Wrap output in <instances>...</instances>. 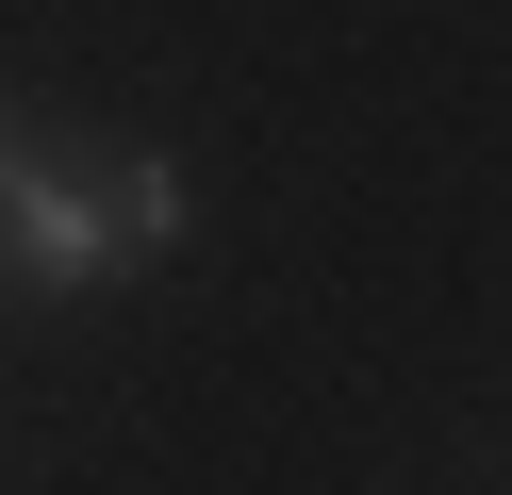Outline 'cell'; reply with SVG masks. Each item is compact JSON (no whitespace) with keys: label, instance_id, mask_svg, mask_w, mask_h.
<instances>
[{"label":"cell","instance_id":"6da1fadb","mask_svg":"<svg viewBox=\"0 0 512 495\" xmlns=\"http://www.w3.org/2000/svg\"><path fill=\"white\" fill-rule=\"evenodd\" d=\"M0 264H17V297H100L116 264V198H100V149H34L17 182H0Z\"/></svg>","mask_w":512,"mask_h":495},{"label":"cell","instance_id":"277c9868","mask_svg":"<svg viewBox=\"0 0 512 495\" xmlns=\"http://www.w3.org/2000/svg\"><path fill=\"white\" fill-rule=\"evenodd\" d=\"M0 297H17V264H0Z\"/></svg>","mask_w":512,"mask_h":495},{"label":"cell","instance_id":"7a4b0ae2","mask_svg":"<svg viewBox=\"0 0 512 495\" xmlns=\"http://www.w3.org/2000/svg\"><path fill=\"white\" fill-rule=\"evenodd\" d=\"M100 198H116V248H133V264L182 248V165L166 149H100Z\"/></svg>","mask_w":512,"mask_h":495},{"label":"cell","instance_id":"3957f363","mask_svg":"<svg viewBox=\"0 0 512 495\" xmlns=\"http://www.w3.org/2000/svg\"><path fill=\"white\" fill-rule=\"evenodd\" d=\"M17 165H34V149H17V132H0V182H17Z\"/></svg>","mask_w":512,"mask_h":495}]
</instances>
